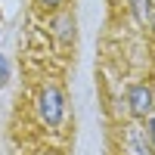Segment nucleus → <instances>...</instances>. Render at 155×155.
Returning a JSON list of instances; mask_svg holds the SVG:
<instances>
[{"mask_svg": "<svg viewBox=\"0 0 155 155\" xmlns=\"http://www.w3.org/2000/svg\"><path fill=\"white\" fill-rule=\"evenodd\" d=\"M37 112H41V118L50 124V127H56L62 121V112H65V99H62V93L56 87H44L41 90V96H37Z\"/></svg>", "mask_w": 155, "mask_h": 155, "instance_id": "nucleus-1", "label": "nucleus"}, {"mask_svg": "<svg viewBox=\"0 0 155 155\" xmlns=\"http://www.w3.org/2000/svg\"><path fill=\"white\" fill-rule=\"evenodd\" d=\"M127 102H130V112L137 118H146V115L155 109V93L146 87V84H134L127 90Z\"/></svg>", "mask_w": 155, "mask_h": 155, "instance_id": "nucleus-2", "label": "nucleus"}, {"mask_svg": "<svg viewBox=\"0 0 155 155\" xmlns=\"http://www.w3.org/2000/svg\"><path fill=\"white\" fill-rule=\"evenodd\" d=\"M53 28H56V37L65 44V41H71V34H74V22H71V16H59L53 22Z\"/></svg>", "mask_w": 155, "mask_h": 155, "instance_id": "nucleus-3", "label": "nucleus"}, {"mask_svg": "<svg viewBox=\"0 0 155 155\" xmlns=\"http://www.w3.org/2000/svg\"><path fill=\"white\" fill-rule=\"evenodd\" d=\"M146 134H149V143H152V149H155V118H149V124H146Z\"/></svg>", "mask_w": 155, "mask_h": 155, "instance_id": "nucleus-4", "label": "nucleus"}, {"mask_svg": "<svg viewBox=\"0 0 155 155\" xmlns=\"http://www.w3.org/2000/svg\"><path fill=\"white\" fill-rule=\"evenodd\" d=\"M6 78H9V65H6V59H3V56H0V84H3V81H6Z\"/></svg>", "mask_w": 155, "mask_h": 155, "instance_id": "nucleus-5", "label": "nucleus"}, {"mask_svg": "<svg viewBox=\"0 0 155 155\" xmlns=\"http://www.w3.org/2000/svg\"><path fill=\"white\" fill-rule=\"evenodd\" d=\"M37 3L47 6V9H53V6H59V3H62V0H37Z\"/></svg>", "mask_w": 155, "mask_h": 155, "instance_id": "nucleus-6", "label": "nucleus"}, {"mask_svg": "<svg viewBox=\"0 0 155 155\" xmlns=\"http://www.w3.org/2000/svg\"><path fill=\"white\" fill-rule=\"evenodd\" d=\"M146 25L152 28V34H155V12H149V19H146Z\"/></svg>", "mask_w": 155, "mask_h": 155, "instance_id": "nucleus-7", "label": "nucleus"}]
</instances>
